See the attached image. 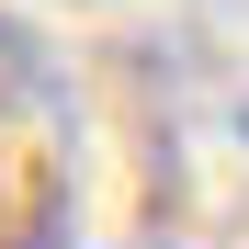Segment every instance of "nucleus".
I'll return each mask as SVG.
<instances>
[{
	"instance_id": "obj_1",
	"label": "nucleus",
	"mask_w": 249,
	"mask_h": 249,
	"mask_svg": "<svg viewBox=\"0 0 249 249\" xmlns=\"http://www.w3.org/2000/svg\"><path fill=\"white\" fill-rule=\"evenodd\" d=\"M159 204L181 238H215L227 215H249V102L238 91H181L159 124Z\"/></svg>"
},
{
	"instance_id": "obj_2",
	"label": "nucleus",
	"mask_w": 249,
	"mask_h": 249,
	"mask_svg": "<svg viewBox=\"0 0 249 249\" xmlns=\"http://www.w3.org/2000/svg\"><path fill=\"white\" fill-rule=\"evenodd\" d=\"M12 68H23V57H12V34H0V79H12Z\"/></svg>"
}]
</instances>
